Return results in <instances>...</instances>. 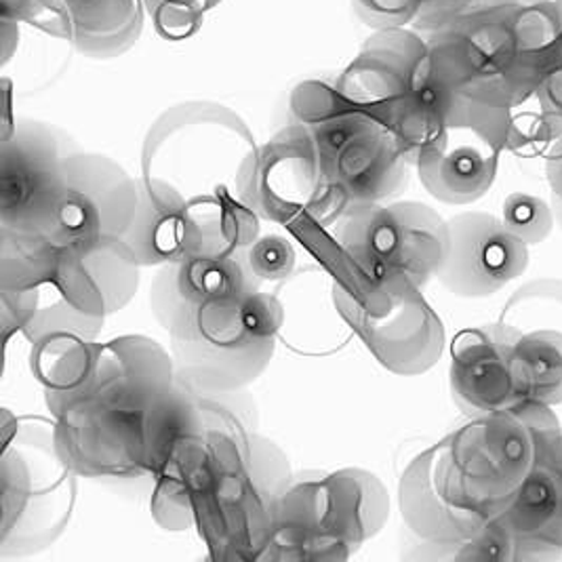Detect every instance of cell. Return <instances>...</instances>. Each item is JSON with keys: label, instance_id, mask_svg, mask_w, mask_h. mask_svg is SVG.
Segmentation results:
<instances>
[{"label": "cell", "instance_id": "cell-1", "mask_svg": "<svg viewBox=\"0 0 562 562\" xmlns=\"http://www.w3.org/2000/svg\"><path fill=\"white\" fill-rule=\"evenodd\" d=\"M32 355L55 417L59 458L87 479H146L156 398L176 382L173 358L150 337L98 344L49 335Z\"/></svg>", "mask_w": 562, "mask_h": 562}, {"label": "cell", "instance_id": "cell-2", "mask_svg": "<svg viewBox=\"0 0 562 562\" xmlns=\"http://www.w3.org/2000/svg\"><path fill=\"white\" fill-rule=\"evenodd\" d=\"M256 137L231 108L179 103L156 119L142 153L139 206L171 220L196 249H245L259 215L238 194Z\"/></svg>", "mask_w": 562, "mask_h": 562}, {"label": "cell", "instance_id": "cell-3", "mask_svg": "<svg viewBox=\"0 0 562 562\" xmlns=\"http://www.w3.org/2000/svg\"><path fill=\"white\" fill-rule=\"evenodd\" d=\"M257 411L245 390L199 392L181 382L154 403L148 468L154 520L165 531L194 529V506L256 436Z\"/></svg>", "mask_w": 562, "mask_h": 562}, {"label": "cell", "instance_id": "cell-4", "mask_svg": "<svg viewBox=\"0 0 562 562\" xmlns=\"http://www.w3.org/2000/svg\"><path fill=\"white\" fill-rule=\"evenodd\" d=\"M335 82L398 139L413 167L463 100L440 75L428 38L407 27L378 30Z\"/></svg>", "mask_w": 562, "mask_h": 562}, {"label": "cell", "instance_id": "cell-5", "mask_svg": "<svg viewBox=\"0 0 562 562\" xmlns=\"http://www.w3.org/2000/svg\"><path fill=\"white\" fill-rule=\"evenodd\" d=\"M387 516L384 483L367 470L293 474L261 561H346L384 529Z\"/></svg>", "mask_w": 562, "mask_h": 562}, {"label": "cell", "instance_id": "cell-6", "mask_svg": "<svg viewBox=\"0 0 562 562\" xmlns=\"http://www.w3.org/2000/svg\"><path fill=\"white\" fill-rule=\"evenodd\" d=\"M291 123L310 133L327 178L348 209L394 201L413 167L398 139L350 102L333 80H304L289 100Z\"/></svg>", "mask_w": 562, "mask_h": 562}, {"label": "cell", "instance_id": "cell-7", "mask_svg": "<svg viewBox=\"0 0 562 562\" xmlns=\"http://www.w3.org/2000/svg\"><path fill=\"white\" fill-rule=\"evenodd\" d=\"M284 310L261 289L215 302L171 333L176 380L199 392L254 384L277 350Z\"/></svg>", "mask_w": 562, "mask_h": 562}, {"label": "cell", "instance_id": "cell-8", "mask_svg": "<svg viewBox=\"0 0 562 562\" xmlns=\"http://www.w3.org/2000/svg\"><path fill=\"white\" fill-rule=\"evenodd\" d=\"M333 240L355 282L409 281L424 289L438 277L449 226L426 203L387 201L348 209L335 222Z\"/></svg>", "mask_w": 562, "mask_h": 562}, {"label": "cell", "instance_id": "cell-9", "mask_svg": "<svg viewBox=\"0 0 562 562\" xmlns=\"http://www.w3.org/2000/svg\"><path fill=\"white\" fill-rule=\"evenodd\" d=\"M139 205L137 179L103 154H70L30 232L59 254L125 238Z\"/></svg>", "mask_w": 562, "mask_h": 562}, {"label": "cell", "instance_id": "cell-10", "mask_svg": "<svg viewBox=\"0 0 562 562\" xmlns=\"http://www.w3.org/2000/svg\"><path fill=\"white\" fill-rule=\"evenodd\" d=\"M291 476L281 447L256 432L251 449L194 506V529L213 559H263L274 508Z\"/></svg>", "mask_w": 562, "mask_h": 562}, {"label": "cell", "instance_id": "cell-11", "mask_svg": "<svg viewBox=\"0 0 562 562\" xmlns=\"http://www.w3.org/2000/svg\"><path fill=\"white\" fill-rule=\"evenodd\" d=\"M77 472L59 458L52 432L15 430L2 451L0 557H24L64 533L77 493Z\"/></svg>", "mask_w": 562, "mask_h": 562}, {"label": "cell", "instance_id": "cell-12", "mask_svg": "<svg viewBox=\"0 0 562 562\" xmlns=\"http://www.w3.org/2000/svg\"><path fill=\"white\" fill-rule=\"evenodd\" d=\"M238 194L259 220L293 231L329 228L348 211L310 133L295 123L251 153L238 176Z\"/></svg>", "mask_w": 562, "mask_h": 562}, {"label": "cell", "instance_id": "cell-13", "mask_svg": "<svg viewBox=\"0 0 562 562\" xmlns=\"http://www.w3.org/2000/svg\"><path fill=\"white\" fill-rule=\"evenodd\" d=\"M333 300L364 348L396 375L430 371L445 350V327L413 282H337Z\"/></svg>", "mask_w": 562, "mask_h": 562}, {"label": "cell", "instance_id": "cell-14", "mask_svg": "<svg viewBox=\"0 0 562 562\" xmlns=\"http://www.w3.org/2000/svg\"><path fill=\"white\" fill-rule=\"evenodd\" d=\"M502 150L506 110L463 98L435 142L419 154L415 169L436 201L470 205L495 183Z\"/></svg>", "mask_w": 562, "mask_h": 562}, {"label": "cell", "instance_id": "cell-15", "mask_svg": "<svg viewBox=\"0 0 562 562\" xmlns=\"http://www.w3.org/2000/svg\"><path fill=\"white\" fill-rule=\"evenodd\" d=\"M139 268L123 238L87 251L61 254L45 302L66 331L95 339L103 321L127 306L135 295Z\"/></svg>", "mask_w": 562, "mask_h": 562}, {"label": "cell", "instance_id": "cell-16", "mask_svg": "<svg viewBox=\"0 0 562 562\" xmlns=\"http://www.w3.org/2000/svg\"><path fill=\"white\" fill-rule=\"evenodd\" d=\"M449 243L438 282L461 300L499 293L529 268V245L486 211H461L447 220Z\"/></svg>", "mask_w": 562, "mask_h": 562}, {"label": "cell", "instance_id": "cell-17", "mask_svg": "<svg viewBox=\"0 0 562 562\" xmlns=\"http://www.w3.org/2000/svg\"><path fill=\"white\" fill-rule=\"evenodd\" d=\"M75 139L47 123L20 119L0 144V226L27 231L52 192Z\"/></svg>", "mask_w": 562, "mask_h": 562}, {"label": "cell", "instance_id": "cell-18", "mask_svg": "<svg viewBox=\"0 0 562 562\" xmlns=\"http://www.w3.org/2000/svg\"><path fill=\"white\" fill-rule=\"evenodd\" d=\"M261 289L243 249H201L158 268L150 310L165 331L176 333L206 306Z\"/></svg>", "mask_w": 562, "mask_h": 562}, {"label": "cell", "instance_id": "cell-19", "mask_svg": "<svg viewBox=\"0 0 562 562\" xmlns=\"http://www.w3.org/2000/svg\"><path fill=\"white\" fill-rule=\"evenodd\" d=\"M499 518L516 539V562L561 561L562 432L543 447Z\"/></svg>", "mask_w": 562, "mask_h": 562}, {"label": "cell", "instance_id": "cell-20", "mask_svg": "<svg viewBox=\"0 0 562 562\" xmlns=\"http://www.w3.org/2000/svg\"><path fill=\"white\" fill-rule=\"evenodd\" d=\"M510 348L497 325L465 329L453 339L449 385L465 415L481 417L522 401L512 373Z\"/></svg>", "mask_w": 562, "mask_h": 562}, {"label": "cell", "instance_id": "cell-21", "mask_svg": "<svg viewBox=\"0 0 562 562\" xmlns=\"http://www.w3.org/2000/svg\"><path fill=\"white\" fill-rule=\"evenodd\" d=\"M146 15V0H52L41 30L87 57L110 59L139 41Z\"/></svg>", "mask_w": 562, "mask_h": 562}, {"label": "cell", "instance_id": "cell-22", "mask_svg": "<svg viewBox=\"0 0 562 562\" xmlns=\"http://www.w3.org/2000/svg\"><path fill=\"white\" fill-rule=\"evenodd\" d=\"M512 373L522 401L562 405V331L520 335L510 348Z\"/></svg>", "mask_w": 562, "mask_h": 562}, {"label": "cell", "instance_id": "cell-23", "mask_svg": "<svg viewBox=\"0 0 562 562\" xmlns=\"http://www.w3.org/2000/svg\"><path fill=\"white\" fill-rule=\"evenodd\" d=\"M495 325L510 344L529 331H562V279L546 277L518 286Z\"/></svg>", "mask_w": 562, "mask_h": 562}, {"label": "cell", "instance_id": "cell-24", "mask_svg": "<svg viewBox=\"0 0 562 562\" xmlns=\"http://www.w3.org/2000/svg\"><path fill=\"white\" fill-rule=\"evenodd\" d=\"M224 0H146V11L160 38L179 43L192 38L203 24L209 11Z\"/></svg>", "mask_w": 562, "mask_h": 562}, {"label": "cell", "instance_id": "cell-25", "mask_svg": "<svg viewBox=\"0 0 562 562\" xmlns=\"http://www.w3.org/2000/svg\"><path fill=\"white\" fill-rule=\"evenodd\" d=\"M502 220L529 247L541 245L557 226L554 206L529 192H512L502 205Z\"/></svg>", "mask_w": 562, "mask_h": 562}, {"label": "cell", "instance_id": "cell-26", "mask_svg": "<svg viewBox=\"0 0 562 562\" xmlns=\"http://www.w3.org/2000/svg\"><path fill=\"white\" fill-rule=\"evenodd\" d=\"M243 256L259 282L286 281L293 277L297 263V254L291 240L281 234L257 236L249 247L243 249Z\"/></svg>", "mask_w": 562, "mask_h": 562}, {"label": "cell", "instance_id": "cell-27", "mask_svg": "<svg viewBox=\"0 0 562 562\" xmlns=\"http://www.w3.org/2000/svg\"><path fill=\"white\" fill-rule=\"evenodd\" d=\"M449 561L516 562V539L497 516L470 539L451 548Z\"/></svg>", "mask_w": 562, "mask_h": 562}, {"label": "cell", "instance_id": "cell-28", "mask_svg": "<svg viewBox=\"0 0 562 562\" xmlns=\"http://www.w3.org/2000/svg\"><path fill=\"white\" fill-rule=\"evenodd\" d=\"M424 2L426 0H352V7L362 24L373 30H387L415 24Z\"/></svg>", "mask_w": 562, "mask_h": 562}, {"label": "cell", "instance_id": "cell-29", "mask_svg": "<svg viewBox=\"0 0 562 562\" xmlns=\"http://www.w3.org/2000/svg\"><path fill=\"white\" fill-rule=\"evenodd\" d=\"M52 0H0V18L41 27Z\"/></svg>", "mask_w": 562, "mask_h": 562}, {"label": "cell", "instance_id": "cell-30", "mask_svg": "<svg viewBox=\"0 0 562 562\" xmlns=\"http://www.w3.org/2000/svg\"><path fill=\"white\" fill-rule=\"evenodd\" d=\"M546 178L550 183L552 196L562 201V137L548 150L546 156Z\"/></svg>", "mask_w": 562, "mask_h": 562}, {"label": "cell", "instance_id": "cell-31", "mask_svg": "<svg viewBox=\"0 0 562 562\" xmlns=\"http://www.w3.org/2000/svg\"><path fill=\"white\" fill-rule=\"evenodd\" d=\"M552 206H554V213H557V224L561 226L562 231V201L561 199H554L552 196Z\"/></svg>", "mask_w": 562, "mask_h": 562}]
</instances>
